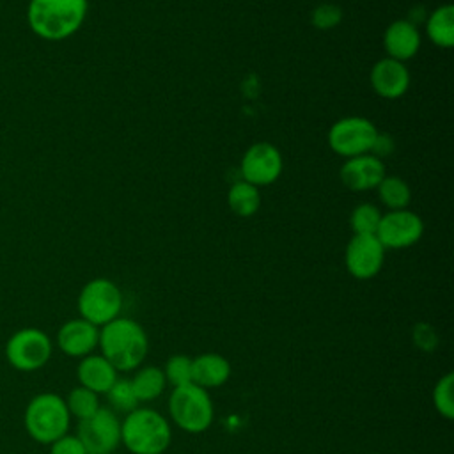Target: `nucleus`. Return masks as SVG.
I'll return each instance as SVG.
<instances>
[{
  "mask_svg": "<svg viewBox=\"0 0 454 454\" xmlns=\"http://www.w3.org/2000/svg\"><path fill=\"white\" fill-rule=\"evenodd\" d=\"M76 307L82 319L101 328L121 316L122 293L114 280L98 277L80 289Z\"/></svg>",
  "mask_w": 454,
  "mask_h": 454,
  "instance_id": "nucleus-7",
  "label": "nucleus"
},
{
  "mask_svg": "<svg viewBox=\"0 0 454 454\" xmlns=\"http://www.w3.org/2000/svg\"><path fill=\"white\" fill-rule=\"evenodd\" d=\"M424 234L422 218L410 209H397L381 215L376 238L383 248H408L415 245Z\"/></svg>",
  "mask_w": 454,
  "mask_h": 454,
  "instance_id": "nucleus-11",
  "label": "nucleus"
},
{
  "mask_svg": "<svg viewBox=\"0 0 454 454\" xmlns=\"http://www.w3.org/2000/svg\"><path fill=\"white\" fill-rule=\"evenodd\" d=\"M48 447H50V454H87L80 438L76 434H69V433H66L64 436L55 440Z\"/></svg>",
  "mask_w": 454,
  "mask_h": 454,
  "instance_id": "nucleus-29",
  "label": "nucleus"
},
{
  "mask_svg": "<svg viewBox=\"0 0 454 454\" xmlns=\"http://www.w3.org/2000/svg\"><path fill=\"white\" fill-rule=\"evenodd\" d=\"M76 436L87 454H114L121 445V420L110 408H99L92 417L78 422Z\"/></svg>",
  "mask_w": 454,
  "mask_h": 454,
  "instance_id": "nucleus-9",
  "label": "nucleus"
},
{
  "mask_svg": "<svg viewBox=\"0 0 454 454\" xmlns=\"http://www.w3.org/2000/svg\"><path fill=\"white\" fill-rule=\"evenodd\" d=\"M344 262L351 277L369 280L383 268L385 248L374 234H353L346 245Z\"/></svg>",
  "mask_w": 454,
  "mask_h": 454,
  "instance_id": "nucleus-12",
  "label": "nucleus"
},
{
  "mask_svg": "<svg viewBox=\"0 0 454 454\" xmlns=\"http://www.w3.org/2000/svg\"><path fill=\"white\" fill-rule=\"evenodd\" d=\"M98 348L117 372H129L142 365L149 340L138 321L119 316L99 328Z\"/></svg>",
  "mask_w": 454,
  "mask_h": 454,
  "instance_id": "nucleus-2",
  "label": "nucleus"
},
{
  "mask_svg": "<svg viewBox=\"0 0 454 454\" xmlns=\"http://www.w3.org/2000/svg\"><path fill=\"white\" fill-rule=\"evenodd\" d=\"M76 378L78 385L101 395L110 390L119 378V372L101 353H90L80 358L76 365Z\"/></svg>",
  "mask_w": 454,
  "mask_h": 454,
  "instance_id": "nucleus-17",
  "label": "nucleus"
},
{
  "mask_svg": "<svg viewBox=\"0 0 454 454\" xmlns=\"http://www.w3.org/2000/svg\"><path fill=\"white\" fill-rule=\"evenodd\" d=\"M168 413L179 429L192 434L207 431L215 419V408L207 390L195 383L172 388L168 397Z\"/></svg>",
  "mask_w": 454,
  "mask_h": 454,
  "instance_id": "nucleus-5",
  "label": "nucleus"
},
{
  "mask_svg": "<svg viewBox=\"0 0 454 454\" xmlns=\"http://www.w3.org/2000/svg\"><path fill=\"white\" fill-rule=\"evenodd\" d=\"M383 46L387 57L406 62L420 50V34L410 20H395L383 32Z\"/></svg>",
  "mask_w": 454,
  "mask_h": 454,
  "instance_id": "nucleus-16",
  "label": "nucleus"
},
{
  "mask_svg": "<svg viewBox=\"0 0 454 454\" xmlns=\"http://www.w3.org/2000/svg\"><path fill=\"white\" fill-rule=\"evenodd\" d=\"M23 426L27 434L41 445H50L69 433L71 415L64 397L55 392L35 394L25 406Z\"/></svg>",
  "mask_w": 454,
  "mask_h": 454,
  "instance_id": "nucleus-4",
  "label": "nucleus"
},
{
  "mask_svg": "<svg viewBox=\"0 0 454 454\" xmlns=\"http://www.w3.org/2000/svg\"><path fill=\"white\" fill-rule=\"evenodd\" d=\"M167 385H170L172 388L183 387L192 383V358L186 355H172L167 362L165 367H161Z\"/></svg>",
  "mask_w": 454,
  "mask_h": 454,
  "instance_id": "nucleus-27",
  "label": "nucleus"
},
{
  "mask_svg": "<svg viewBox=\"0 0 454 454\" xmlns=\"http://www.w3.org/2000/svg\"><path fill=\"white\" fill-rule=\"evenodd\" d=\"M392 151H394V138L390 135H387V133H380L378 131L369 154H372V156L381 160V158L392 154Z\"/></svg>",
  "mask_w": 454,
  "mask_h": 454,
  "instance_id": "nucleus-30",
  "label": "nucleus"
},
{
  "mask_svg": "<svg viewBox=\"0 0 454 454\" xmlns=\"http://www.w3.org/2000/svg\"><path fill=\"white\" fill-rule=\"evenodd\" d=\"M227 206L234 215L241 218L255 215L261 206L259 188L243 179L234 183L227 192Z\"/></svg>",
  "mask_w": 454,
  "mask_h": 454,
  "instance_id": "nucleus-21",
  "label": "nucleus"
},
{
  "mask_svg": "<svg viewBox=\"0 0 454 454\" xmlns=\"http://www.w3.org/2000/svg\"><path fill=\"white\" fill-rule=\"evenodd\" d=\"M380 200L388 207V211L408 209L411 202V188L399 176H385L376 186Z\"/></svg>",
  "mask_w": 454,
  "mask_h": 454,
  "instance_id": "nucleus-22",
  "label": "nucleus"
},
{
  "mask_svg": "<svg viewBox=\"0 0 454 454\" xmlns=\"http://www.w3.org/2000/svg\"><path fill=\"white\" fill-rule=\"evenodd\" d=\"M372 90L383 99H397L406 94L410 87V71L404 62L385 57L380 59L369 73Z\"/></svg>",
  "mask_w": 454,
  "mask_h": 454,
  "instance_id": "nucleus-14",
  "label": "nucleus"
},
{
  "mask_svg": "<svg viewBox=\"0 0 454 454\" xmlns=\"http://www.w3.org/2000/svg\"><path fill=\"white\" fill-rule=\"evenodd\" d=\"M170 442V422L153 408L138 406L121 420V443L131 454H163Z\"/></svg>",
  "mask_w": 454,
  "mask_h": 454,
  "instance_id": "nucleus-3",
  "label": "nucleus"
},
{
  "mask_svg": "<svg viewBox=\"0 0 454 454\" xmlns=\"http://www.w3.org/2000/svg\"><path fill=\"white\" fill-rule=\"evenodd\" d=\"M342 20V11L335 4H321L312 11L310 21L319 30H330L337 27Z\"/></svg>",
  "mask_w": 454,
  "mask_h": 454,
  "instance_id": "nucleus-28",
  "label": "nucleus"
},
{
  "mask_svg": "<svg viewBox=\"0 0 454 454\" xmlns=\"http://www.w3.org/2000/svg\"><path fill=\"white\" fill-rule=\"evenodd\" d=\"M385 176L383 161L369 153L348 158L339 170L342 184L351 192L376 190Z\"/></svg>",
  "mask_w": 454,
  "mask_h": 454,
  "instance_id": "nucleus-15",
  "label": "nucleus"
},
{
  "mask_svg": "<svg viewBox=\"0 0 454 454\" xmlns=\"http://www.w3.org/2000/svg\"><path fill=\"white\" fill-rule=\"evenodd\" d=\"M284 168V160L280 151L270 142L252 144L239 163L243 181L254 186H268L275 183Z\"/></svg>",
  "mask_w": 454,
  "mask_h": 454,
  "instance_id": "nucleus-10",
  "label": "nucleus"
},
{
  "mask_svg": "<svg viewBox=\"0 0 454 454\" xmlns=\"http://www.w3.org/2000/svg\"><path fill=\"white\" fill-rule=\"evenodd\" d=\"M55 342L66 356L80 360L98 348L99 328L82 317H74L60 325Z\"/></svg>",
  "mask_w": 454,
  "mask_h": 454,
  "instance_id": "nucleus-13",
  "label": "nucleus"
},
{
  "mask_svg": "<svg viewBox=\"0 0 454 454\" xmlns=\"http://www.w3.org/2000/svg\"><path fill=\"white\" fill-rule=\"evenodd\" d=\"M376 135L378 129L372 121L360 115H349L332 124L328 131V145L335 154L348 160L371 153Z\"/></svg>",
  "mask_w": 454,
  "mask_h": 454,
  "instance_id": "nucleus-8",
  "label": "nucleus"
},
{
  "mask_svg": "<svg viewBox=\"0 0 454 454\" xmlns=\"http://www.w3.org/2000/svg\"><path fill=\"white\" fill-rule=\"evenodd\" d=\"M87 12L89 0H28L27 25L35 37L60 43L82 28Z\"/></svg>",
  "mask_w": 454,
  "mask_h": 454,
  "instance_id": "nucleus-1",
  "label": "nucleus"
},
{
  "mask_svg": "<svg viewBox=\"0 0 454 454\" xmlns=\"http://www.w3.org/2000/svg\"><path fill=\"white\" fill-rule=\"evenodd\" d=\"M4 353L12 369L20 372H34L50 362L53 340L41 328L23 326L7 339Z\"/></svg>",
  "mask_w": 454,
  "mask_h": 454,
  "instance_id": "nucleus-6",
  "label": "nucleus"
},
{
  "mask_svg": "<svg viewBox=\"0 0 454 454\" xmlns=\"http://www.w3.org/2000/svg\"><path fill=\"white\" fill-rule=\"evenodd\" d=\"M426 34L438 48H450L454 44V5L443 4L431 11L426 21Z\"/></svg>",
  "mask_w": 454,
  "mask_h": 454,
  "instance_id": "nucleus-19",
  "label": "nucleus"
},
{
  "mask_svg": "<svg viewBox=\"0 0 454 454\" xmlns=\"http://www.w3.org/2000/svg\"><path fill=\"white\" fill-rule=\"evenodd\" d=\"M380 220H381L380 207L369 202H362L351 211L349 225L353 234H376Z\"/></svg>",
  "mask_w": 454,
  "mask_h": 454,
  "instance_id": "nucleus-24",
  "label": "nucleus"
},
{
  "mask_svg": "<svg viewBox=\"0 0 454 454\" xmlns=\"http://www.w3.org/2000/svg\"><path fill=\"white\" fill-rule=\"evenodd\" d=\"M64 401L71 419H78V422L92 417L101 408L99 395L82 385L71 388L64 397Z\"/></svg>",
  "mask_w": 454,
  "mask_h": 454,
  "instance_id": "nucleus-23",
  "label": "nucleus"
},
{
  "mask_svg": "<svg viewBox=\"0 0 454 454\" xmlns=\"http://www.w3.org/2000/svg\"><path fill=\"white\" fill-rule=\"evenodd\" d=\"M129 381L138 403H151L158 399L167 387V380L161 367H154V365L135 369V374Z\"/></svg>",
  "mask_w": 454,
  "mask_h": 454,
  "instance_id": "nucleus-20",
  "label": "nucleus"
},
{
  "mask_svg": "<svg viewBox=\"0 0 454 454\" xmlns=\"http://www.w3.org/2000/svg\"><path fill=\"white\" fill-rule=\"evenodd\" d=\"M105 395L110 404V410H115V411L129 413L135 408H138V404H140L133 392L131 381L126 378H117L115 383L110 387V390Z\"/></svg>",
  "mask_w": 454,
  "mask_h": 454,
  "instance_id": "nucleus-25",
  "label": "nucleus"
},
{
  "mask_svg": "<svg viewBox=\"0 0 454 454\" xmlns=\"http://www.w3.org/2000/svg\"><path fill=\"white\" fill-rule=\"evenodd\" d=\"M231 378V364L218 353H202L192 358V383L200 388H218Z\"/></svg>",
  "mask_w": 454,
  "mask_h": 454,
  "instance_id": "nucleus-18",
  "label": "nucleus"
},
{
  "mask_svg": "<svg viewBox=\"0 0 454 454\" xmlns=\"http://www.w3.org/2000/svg\"><path fill=\"white\" fill-rule=\"evenodd\" d=\"M454 376L452 372H447L445 376H442L434 388H433V406L434 410L440 413V417L452 420L454 419Z\"/></svg>",
  "mask_w": 454,
  "mask_h": 454,
  "instance_id": "nucleus-26",
  "label": "nucleus"
}]
</instances>
